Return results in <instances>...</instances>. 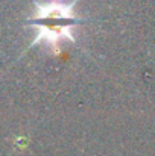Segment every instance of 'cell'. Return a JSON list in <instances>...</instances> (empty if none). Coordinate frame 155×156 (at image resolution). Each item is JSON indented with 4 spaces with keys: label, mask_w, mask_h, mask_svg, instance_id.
Listing matches in <instances>:
<instances>
[{
    "label": "cell",
    "mask_w": 155,
    "mask_h": 156,
    "mask_svg": "<svg viewBox=\"0 0 155 156\" xmlns=\"http://www.w3.org/2000/svg\"><path fill=\"white\" fill-rule=\"evenodd\" d=\"M79 0L72 2H61L50 0L44 3H35L34 14L29 17V26L37 29V35L34 37L32 43L28 49L38 46L40 43H46L55 46L62 40H68L72 43L76 41L73 29L78 24H82L85 20H81L76 12L75 6Z\"/></svg>",
    "instance_id": "cell-1"
}]
</instances>
